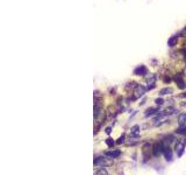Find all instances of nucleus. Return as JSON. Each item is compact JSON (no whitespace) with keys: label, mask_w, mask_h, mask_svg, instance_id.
<instances>
[{"label":"nucleus","mask_w":186,"mask_h":175,"mask_svg":"<svg viewBox=\"0 0 186 175\" xmlns=\"http://www.w3.org/2000/svg\"><path fill=\"white\" fill-rule=\"evenodd\" d=\"M183 96H185V97H186V91H185V94H184V95H183Z\"/></svg>","instance_id":"aec40b11"},{"label":"nucleus","mask_w":186,"mask_h":175,"mask_svg":"<svg viewBox=\"0 0 186 175\" xmlns=\"http://www.w3.org/2000/svg\"><path fill=\"white\" fill-rule=\"evenodd\" d=\"M106 144L109 146V147H113L114 146V141H113V139H111V138H108L107 140H106Z\"/></svg>","instance_id":"2eb2a0df"},{"label":"nucleus","mask_w":186,"mask_h":175,"mask_svg":"<svg viewBox=\"0 0 186 175\" xmlns=\"http://www.w3.org/2000/svg\"><path fill=\"white\" fill-rule=\"evenodd\" d=\"M123 140H125V134H122V135H121V137L118 139V141H116V142H118V144H122V142H123Z\"/></svg>","instance_id":"f3484780"},{"label":"nucleus","mask_w":186,"mask_h":175,"mask_svg":"<svg viewBox=\"0 0 186 175\" xmlns=\"http://www.w3.org/2000/svg\"><path fill=\"white\" fill-rule=\"evenodd\" d=\"M164 148H165V146H164L163 142L156 144L155 146H153V155H156V156L161 155L162 153H164Z\"/></svg>","instance_id":"f03ea898"},{"label":"nucleus","mask_w":186,"mask_h":175,"mask_svg":"<svg viewBox=\"0 0 186 175\" xmlns=\"http://www.w3.org/2000/svg\"><path fill=\"white\" fill-rule=\"evenodd\" d=\"M147 72H148V70L144 66H140L134 70V75H137V76H144V75H147Z\"/></svg>","instance_id":"20e7f679"},{"label":"nucleus","mask_w":186,"mask_h":175,"mask_svg":"<svg viewBox=\"0 0 186 175\" xmlns=\"http://www.w3.org/2000/svg\"><path fill=\"white\" fill-rule=\"evenodd\" d=\"M183 53H184V55H185V60H186V50H183Z\"/></svg>","instance_id":"6ab92c4d"},{"label":"nucleus","mask_w":186,"mask_h":175,"mask_svg":"<svg viewBox=\"0 0 186 175\" xmlns=\"http://www.w3.org/2000/svg\"><path fill=\"white\" fill-rule=\"evenodd\" d=\"M94 175H108V172L105 169V168H101V169L97 170V172L94 173Z\"/></svg>","instance_id":"f8f14e48"},{"label":"nucleus","mask_w":186,"mask_h":175,"mask_svg":"<svg viewBox=\"0 0 186 175\" xmlns=\"http://www.w3.org/2000/svg\"><path fill=\"white\" fill-rule=\"evenodd\" d=\"M173 92V90L171 89V88H164V89H162L161 91H159V94H161V96H164V95H170Z\"/></svg>","instance_id":"9d476101"},{"label":"nucleus","mask_w":186,"mask_h":175,"mask_svg":"<svg viewBox=\"0 0 186 175\" xmlns=\"http://www.w3.org/2000/svg\"><path fill=\"white\" fill-rule=\"evenodd\" d=\"M120 154H121L120 151H109V152L106 153V155H108V156L113 158V159H116V158H118Z\"/></svg>","instance_id":"0eeeda50"},{"label":"nucleus","mask_w":186,"mask_h":175,"mask_svg":"<svg viewBox=\"0 0 186 175\" xmlns=\"http://www.w3.org/2000/svg\"><path fill=\"white\" fill-rule=\"evenodd\" d=\"M185 123H186V113L179 114V117H178V124L180 125V126H183Z\"/></svg>","instance_id":"1a4fd4ad"},{"label":"nucleus","mask_w":186,"mask_h":175,"mask_svg":"<svg viewBox=\"0 0 186 175\" xmlns=\"http://www.w3.org/2000/svg\"><path fill=\"white\" fill-rule=\"evenodd\" d=\"M138 132H140V126L138 125H135V126H133L130 128V134H137Z\"/></svg>","instance_id":"9b49d317"},{"label":"nucleus","mask_w":186,"mask_h":175,"mask_svg":"<svg viewBox=\"0 0 186 175\" xmlns=\"http://www.w3.org/2000/svg\"><path fill=\"white\" fill-rule=\"evenodd\" d=\"M111 132H112V128H111V127H107V128H106V133H108V134H109Z\"/></svg>","instance_id":"a211bd4d"},{"label":"nucleus","mask_w":186,"mask_h":175,"mask_svg":"<svg viewBox=\"0 0 186 175\" xmlns=\"http://www.w3.org/2000/svg\"><path fill=\"white\" fill-rule=\"evenodd\" d=\"M157 110L156 109H153V107H149L148 110L146 111V117H149V116H151V114H153L155 112H156Z\"/></svg>","instance_id":"4468645a"},{"label":"nucleus","mask_w":186,"mask_h":175,"mask_svg":"<svg viewBox=\"0 0 186 175\" xmlns=\"http://www.w3.org/2000/svg\"><path fill=\"white\" fill-rule=\"evenodd\" d=\"M155 102H156V104H157V105H163V103H164V100H163L162 98H157Z\"/></svg>","instance_id":"dca6fc26"},{"label":"nucleus","mask_w":186,"mask_h":175,"mask_svg":"<svg viewBox=\"0 0 186 175\" xmlns=\"http://www.w3.org/2000/svg\"><path fill=\"white\" fill-rule=\"evenodd\" d=\"M93 163H94L96 166H101V167H105V166L111 165V162L107 161L106 158H96V160H94V162Z\"/></svg>","instance_id":"7ed1b4c3"},{"label":"nucleus","mask_w":186,"mask_h":175,"mask_svg":"<svg viewBox=\"0 0 186 175\" xmlns=\"http://www.w3.org/2000/svg\"><path fill=\"white\" fill-rule=\"evenodd\" d=\"M176 42H177V38H174V36H172L170 40L168 41V44H169V47H173L174 44H176Z\"/></svg>","instance_id":"ddd939ff"},{"label":"nucleus","mask_w":186,"mask_h":175,"mask_svg":"<svg viewBox=\"0 0 186 175\" xmlns=\"http://www.w3.org/2000/svg\"><path fill=\"white\" fill-rule=\"evenodd\" d=\"M146 88L142 85H137L136 86V91H135V98H138V97H142L146 92Z\"/></svg>","instance_id":"39448f33"},{"label":"nucleus","mask_w":186,"mask_h":175,"mask_svg":"<svg viewBox=\"0 0 186 175\" xmlns=\"http://www.w3.org/2000/svg\"><path fill=\"white\" fill-rule=\"evenodd\" d=\"M164 155H165L166 161H172V151L170 150L169 145L165 146V148H164Z\"/></svg>","instance_id":"423d86ee"},{"label":"nucleus","mask_w":186,"mask_h":175,"mask_svg":"<svg viewBox=\"0 0 186 175\" xmlns=\"http://www.w3.org/2000/svg\"><path fill=\"white\" fill-rule=\"evenodd\" d=\"M176 82H177V84H178V86L180 88V89H184V88L186 86L185 82H184V79L181 78L180 76H177V77H176Z\"/></svg>","instance_id":"6e6552de"},{"label":"nucleus","mask_w":186,"mask_h":175,"mask_svg":"<svg viewBox=\"0 0 186 175\" xmlns=\"http://www.w3.org/2000/svg\"><path fill=\"white\" fill-rule=\"evenodd\" d=\"M185 146H186V142L185 141H178L176 144V153L179 158L183 155L184 151H185Z\"/></svg>","instance_id":"f257e3e1"}]
</instances>
